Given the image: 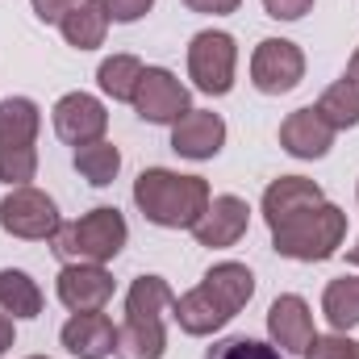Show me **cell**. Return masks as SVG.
<instances>
[{
    "label": "cell",
    "instance_id": "obj_1",
    "mask_svg": "<svg viewBox=\"0 0 359 359\" xmlns=\"http://www.w3.org/2000/svg\"><path fill=\"white\" fill-rule=\"evenodd\" d=\"M176 292L163 276H138L126 292V322L117 326V359H163L168 351V330L163 313L172 309Z\"/></svg>",
    "mask_w": 359,
    "mask_h": 359
},
{
    "label": "cell",
    "instance_id": "obj_2",
    "mask_svg": "<svg viewBox=\"0 0 359 359\" xmlns=\"http://www.w3.org/2000/svg\"><path fill=\"white\" fill-rule=\"evenodd\" d=\"M209 184L201 176H180L168 168H147L134 180V205L151 226L163 230H192L209 209Z\"/></svg>",
    "mask_w": 359,
    "mask_h": 359
},
{
    "label": "cell",
    "instance_id": "obj_3",
    "mask_svg": "<svg viewBox=\"0 0 359 359\" xmlns=\"http://www.w3.org/2000/svg\"><path fill=\"white\" fill-rule=\"evenodd\" d=\"M126 238H130V226H126L121 209L100 205L84 217L59 226V234L50 238V251L63 264H109V259L121 255Z\"/></svg>",
    "mask_w": 359,
    "mask_h": 359
},
{
    "label": "cell",
    "instance_id": "obj_4",
    "mask_svg": "<svg viewBox=\"0 0 359 359\" xmlns=\"http://www.w3.org/2000/svg\"><path fill=\"white\" fill-rule=\"evenodd\" d=\"M38 126L42 113L29 96L0 100V180L21 188L38 176Z\"/></svg>",
    "mask_w": 359,
    "mask_h": 359
},
{
    "label": "cell",
    "instance_id": "obj_5",
    "mask_svg": "<svg viewBox=\"0 0 359 359\" xmlns=\"http://www.w3.org/2000/svg\"><path fill=\"white\" fill-rule=\"evenodd\" d=\"M343 238H347V213L339 205H330V201H322L318 209L301 213L297 222L271 230L276 255L297 259V264H322V259L339 255Z\"/></svg>",
    "mask_w": 359,
    "mask_h": 359
},
{
    "label": "cell",
    "instance_id": "obj_6",
    "mask_svg": "<svg viewBox=\"0 0 359 359\" xmlns=\"http://www.w3.org/2000/svg\"><path fill=\"white\" fill-rule=\"evenodd\" d=\"M234 67H238V42L222 29H205L188 42V76L196 92L205 96H226L234 88Z\"/></svg>",
    "mask_w": 359,
    "mask_h": 359
},
{
    "label": "cell",
    "instance_id": "obj_7",
    "mask_svg": "<svg viewBox=\"0 0 359 359\" xmlns=\"http://www.w3.org/2000/svg\"><path fill=\"white\" fill-rule=\"evenodd\" d=\"M59 205L42 192V188H8V196L0 201V230L25 243H46L59 234Z\"/></svg>",
    "mask_w": 359,
    "mask_h": 359
},
{
    "label": "cell",
    "instance_id": "obj_8",
    "mask_svg": "<svg viewBox=\"0 0 359 359\" xmlns=\"http://www.w3.org/2000/svg\"><path fill=\"white\" fill-rule=\"evenodd\" d=\"M305 80V55L288 38H264L251 55V84L264 96H284Z\"/></svg>",
    "mask_w": 359,
    "mask_h": 359
},
{
    "label": "cell",
    "instance_id": "obj_9",
    "mask_svg": "<svg viewBox=\"0 0 359 359\" xmlns=\"http://www.w3.org/2000/svg\"><path fill=\"white\" fill-rule=\"evenodd\" d=\"M188 109H192L188 88L180 84L168 67H147L142 72L138 92H134V113L142 121H151V126H176Z\"/></svg>",
    "mask_w": 359,
    "mask_h": 359
},
{
    "label": "cell",
    "instance_id": "obj_10",
    "mask_svg": "<svg viewBox=\"0 0 359 359\" xmlns=\"http://www.w3.org/2000/svg\"><path fill=\"white\" fill-rule=\"evenodd\" d=\"M55 134L67 142V147H88V142H100L104 138V130H109V113H104V104L88 96V92H67V96H59V104H55Z\"/></svg>",
    "mask_w": 359,
    "mask_h": 359
},
{
    "label": "cell",
    "instance_id": "obj_11",
    "mask_svg": "<svg viewBox=\"0 0 359 359\" xmlns=\"http://www.w3.org/2000/svg\"><path fill=\"white\" fill-rule=\"evenodd\" d=\"M247 226H251V205L243 196H230L226 192V196H213L209 201V209L192 226V238H196V247L226 251V247H234L247 234Z\"/></svg>",
    "mask_w": 359,
    "mask_h": 359
},
{
    "label": "cell",
    "instance_id": "obj_12",
    "mask_svg": "<svg viewBox=\"0 0 359 359\" xmlns=\"http://www.w3.org/2000/svg\"><path fill=\"white\" fill-rule=\"evenodd\" d=\"M55 292L72 313H96L113 297V276L104 271V264H63Z\"/></svg>",
    "mask_w": 359,
    "mask_h": 359
},
{
    "label": "cell",
    "instance_id": "obj_13",
    "mask_svg": "<svg viewBox=\"0 0 359 359\" xmlns=\"http://www.w3.org/2000/svg\"><path fill=\"white\" fill-rule=\"evenodd\" d=\"M322 201H326V192H322V184H318V180L280 176V180H271L268 192H264V222H268L271 230H280V226L297 222L301 213L318 209Z\"/></svg>",
    "mask_w": 359,
    "mask_h": 359
},
{
    "label": "cell",
    "instance_id": "obj_14",
    "mask_svg": "<svg viewBox=\"0 0 359 359\" xmlns=\"http://www.w3.org/2000/svg\"><path fill=\"white\" fill-rule=\"evenodd\" d=\"M172 318H176V326L184 334H192V339H205V334H213V330H222L230 318H234V309L201 280L196 288H188L184 297L172 301Z\"/></svg>",
    "mask_w": 359,
    "mask_h": 359
},
{
    "label": "cell",
    "instance_id": "obj_15",
    "mask_svg": "<svg viewBox=\"0 0 359 359\" xmlns=\"http://www.w3.org/2000/svg\"><path fill=\"white\" fill-rule=\"evenodd\" d=\"M226 147V121L209 109H188L172 126V151L180 159H213Z\"/></svg>",
    "mask_w": 359,
    "mask_h": 359
},
{
    "label": "cell",
    "instance_id": "obj_16",
    "mask_svg": "<svg viewBox=\"0 0 359 359\" xmlns=\"http://www.w3.org/2000/svg\"><path fill=\"white\" fill-rule=\"evenodd\" d=\"M280 147L292 159H322L334 147V130L326 126V117L313 104H305V109H292L280 121Z\"/></svg>",
    "mask_w": 359,
    "mask_h": 359
},
{
    "label": "cell",
    "instance_id": "obj_17",
    "mask_svg": "<svg viewBox=\"0 0 359 359\" xmlns=\"http://www.w3.org/2000/svg\"><path fill=\"white\" fill-rule=\"evenodd\" d=\"M268 334H271V347H280V351H305V347L318 339V330H313V313H309L305 297L284 292V297L271 301Z\"/></svg>",
    "mask_w": 359,
    "mask_h": 359
},
{
    "label": "cell",
    "instance_id": "obj_18",
    "mask_svg": "<svg viewBox=\"0 0 359 359\" xmlns=\"http://www.w3.org/2000/svg\"><path fill=\"white\" fill-rule=\"evenodd\" d=\"M59 343L76 359H109L117 347V326L96 309V313H72L67 326L59 330Z\"/></svg>",
    "mask_w": 359,
    "mask_h": 359
},
{
    "label": "cell",
    "instance_id": "obj_19",
    "mask_svg": "<svg viewBox=\"0 0 359 359\" xmlns=\"http://www.w3.org/2000/svg\"><path fill=\"white\" fill-rule=\"evenodd\" d=\"M59 29H63L67 46H76V50H96V46H104V34H109V8H104V0H80V4L59 21Z\"/></svg>",
    "mask_w": 359,
    "mask_h": 359
},
{
    "label": "cell",
    "instance_id": "obj_20",
    "mask_svg": "<svg viewBox=\"0 0 359 359\" xmlns=\"http://www.w3.org/2000/svg\"><path fill=\"white\" fill-rule=\"evenodd\" d=\"M322 313L334 326V334H347L359 326V276H339L322 292Z\"/></svg>",
    "mask_w": 359,
    "mask_h": 359
},
{
    "label": "cell",
    "instance_id": "obj_21",
    "mask_svg": "<svg viewBox=\"0 0 359 359\" xmlns=\"http://www.w3.org/2000/svg\"><path fill=\"white\" fill-rule=\"evenodd\" d=\"M0 309L8 318H38L42 313V288H38V280L17 268H4L0 271Z\"/></svg>",
    "mask_w": 359,
    "mask_h": 359
},
{
    "label": "cell",
    "instance_id": "obj_22",
    "mask_svg": "<svg viewBox=\"0 0 359 359\" xmlns=\"http://www.w3.org/2000/svg\"><path fill=\"white\" fill-rule=\"evenodd\" d=\"M205 284L238 313L251 297H255V276L247 264H234V259H226V264H213V268L205 271Z\"/></svg>",
    "mask_w": 359,
    "mask_h": 359
},
{
    "label": "cell",
    "instance_id": "obj_23",
    "mask_svg": "<svg viewBox=\"0 0 359 359\" xmlns=\"http://www.w3.org/2000/svg\"><path fill=\"white\" fill-rule=\"evenodd\" d=\"M322 117H326V126L339 134V130H355L359 126V84L355 80H334L330 88L322 92V100L313 104Z\"/></svg>",
    "mask_w": 359,
    "mask_h": 359
},
{
    "label": "cell",
    "instance_id": "obj_24",
    "mask_svg": "<svg viewBox=\"0 0 359 359\" xmlns=\"http://www.w3.org/2000/svg\"><path fill=\"white\" fill-rule=\"evenodd\" d=\"M142 72H147V67H142L134 55H113V59H104V63H100V72H96V84H100V92H104V96L134 104V92H138Z\"/></svg>",
    "mask_w": 359,
    "mask_h": 359
},
{
    "label": "cell",
    "instance_id": "obj_25",
    "mask_svg": "<svg viewBox=\"0 0 359 359\" xmlns=\"http://www.w3.org/2000/svg\"><path fill=\"white\" fill-rule=\"evenodd\" d=\"M76 172L88 180L92 188H109L117 172H121V151L113 142H88V147H76Z\"/></svg>",
    "mask_w": 359,
    "mask_h": 359
},
{
    "label": "cell",
    "instance_id": "obj_26",
    "mask_svg": "<svg viewBox=\"0 0 359 359\" xmlns=\"http://www.w3.org/2000/svg\"><path fill=\"white\" fill-rule=\"evenodd\" d=\"M205 359H284L280 347H271V343H259V339H247V334H234V339H222V343H213Z\"/></svg>",
    "mask_w": 359,
    "mask_h": 359
},
{
    "label": "cell",
    "instance_id": "obj_27",
    "mask_svg": "<svg viewBox=\"0 0 359 359\" xmlns=\"http://www.w3.org/2000/svg\"><path fill=\"white\" fill-rule=\"evenodd\" d=\"M301 355H305V359H359V339H347V334H326V339H313Z\"/></svg>",
    "mask_w": 359,
    "mask_h": 359
},
{
    "label": "cell",
    "instance_id": "obj_28",
    "mask_svg": "<svg viewBox=\"0 0 359 359\" xmlns=\"http://www.w3.org/2000/svg\"><path fill=\"white\" fill-rule=\"evenodd\" d=\"M151 4H155V0H104L109 21H121V25H130V21H138V17H147V13H151Z\"/></svg>",
    "mask_w": 359,
    "mask_h": 359
},
{
    "label": "cell",
    "instance_id": "obj_29",
    "mask_svg": "<svg viewBox=\"0 0 359 359\" xmlns=\"http://www.w3.org/2000/svg\"><path fill=\"white\" fill-rule=\"evenodd\" d=\"M264 8H268V17H276V21H301L313 8V0H264Z\"/></svg>",
    "mask_w": 359,
    "mask_h": 359
},
{
    "label": "cell",
    "instance_id": "obj_30",
    "mask_svg": "<svg viewBox=\"0 0 359 359\" xmlns=\"http://www.w3.org/2000/svg\"><path fill=\"white\" fill-rule=\"evenodd\" d=\"M29 4H34V13H38L42 21H63L80 0H29Z\"/></svg>",
    "mask_w": 359,
    "mask_h": 359
},
{
    "label": "cell",
    "instance_id": "obj_31",
    "mask_svg": "<svg viewBox=\"0 0 359 359\" xmlns=\"http://www.w3.org/2000/svg\"><path fill=\"white\" fill-rule=\"evenodd\" d=\"M192 13H205V17H226V13H238L243 0H184Z\"/></svg>",
    "mask_w": 359,
    "mask_h": 359
},
{
    "label": "cell",
    "instance_id": "obj_32",
    "mask_svg": "<svg viewBox=\"0 0 359 359\" xmlns=\"http://www.w3.org/2000/svg\"><path fill=\"white\" fill-rule=\"evenodd\" d=\"M8 347H13V318L0 309V355H4Z\"/></svg>",
    "mask_w": 359,
    "mask_h": 359
},
{
    "label": "cell",
    "instance_id": "obj_33",
    "mask_svg": "<svg viewBox=\"0 0 359 359\" xmlns=\"http://www.w3.org/2000/svg\"><path fill=\"white\" fill-rule=\"evenodd\" d=\"M347 80H355L359 84V50L351 55V63H347Z\"/></svg>",
    "mask_w": 359,
    "mask_h": 359
},
{
    "label": "cell",
    "instance_id": "obj_34",
    "mask_svg": "<svg viewBox=\"0 0 359 359\" xmlns=\"http://www.w3.org/2000/svg\"><path fill=\"white\" fill-rule=\"evenodd\" d=\"M355 196H359V188H355ZM347 264H355V268H359V243L351 247V251H347Z\"/></svg>",
    "mask_w": 359,
    "mask_h": 359
},
{
    "label": "cell",
    "instance_id": "obj_35",
    "mask_svg": "<svg viewBox=\"0 0 359 359\" xmlns=\"http://www.w3.org/2000/svg\"><path fill=\"white\" fill-rule=\"evenodd\" d=\"M29 359H46V355H29Z\"/></svg>",
    "mask_w": 359,
    "mask_h": 359
}]
</instances>
